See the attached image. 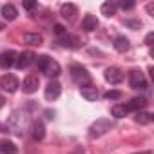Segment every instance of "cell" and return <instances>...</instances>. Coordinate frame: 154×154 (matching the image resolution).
<instances>
[{"label":"cell","mask_w":154,"mask_h":154,"mask_svg":"<svg viewBox=\"0 0 154 154\" xmlns=\"http://www.w3.org/2000/svg\"><path fill=\"white\" fill-rule=\"evenodd\" d=\"M31 136H33V140H36V141L44 140V136H45V127H44L42 122L36 120V122L31 123Z\"/></svg>","instance_id":"obj_12"},{"label":"cell","mask_w":154,"mask_h":154,"mask_svg":"<svg viewBox=\"0 0 154 154\" xmlns=\"http://www.w3.org/2000/svg\"><path fill=\"white\" fill-rule=\"evenodd\" d=\"M112 127H114V123H112L111 120L100 118V120H96V122L89 127V138H100V136H103L105 132H109Z\"/></svg>","instance_id":"obj_1"},{"label":"cell","mask_w":154,"mask_h":154,"mask_svg":"<svg viewBox=\"0 0 154 154\" xmlns=\"http://www.w3.org/2000/svg\"><path fill=\"white\" fill-rule=\"evenodd\" d=\"M140 154H152L150 150H145V152H140Z\"/></svg>","instance_id":"obj_35"},{"label":"cell","mask_w":154,"mask_h":154,"mask_svg":"<svg viewBox=\"0 0 154 154\" xmlns=\"http://www.w3.org/2000/svg\"><path fill=\"white\" fill-rule=\"evenodd\" d=\"M147 98H143V96H136V98H132L131 102H129V105H125L127 107V111H141V109H145L147 107Z\"/></svg>","instance_id":"obj_15"},{"label":"cell","mask_w":154,"mask_h":154,"mask_svg":"<svg viewBox=\"0 0 154 154\" xmlns=\"http://www.w3.org/2000/svg\"><path fill=\"white\" fill-rule=\"evenodd\" d=\"M120 6H122V9H132L134 2H125V0H123V2H120Z\"/></svg>","instance_id":"obj_29"},{"label":"cell","mask_w":154,"mask_h":154,"mask_svg":"<svg viewBox=\"0 0 154 154\" xmlns=\"http://www.w3.org/2000/svg\"><path fill=\"white\" fill-rule=\"evenodd\" d=\"M0 132H8V127L4 123H0Z\"/></svg>","instance_id":"obj_33"},{"label":"cell","mask_w":154,"mask_h":154,"mask_svg":"<svg viewBox=\"0 0 154 154\" xmlns=\"http://www.w3.org/2000/svg\"><path fill=\"white\" fill-rule=\"evenodd\" d=\"M111 112H112V116H114V118H123V116L127 114V107H125V105H122V103H116V105L111 109Z\"/></svg>","instance_id":"obj_24"},{"label":"cell","mask_w":154,"mask_h":154,"mask_svg":"<svg viewBox=\"0 0 154 154\" xmlns=\"http://www.w3.org/2000/svg\"><path fill=\"white\" fill-rule=\"evenodd\" d=\"M60 71H62V69H60V63H58L56 60H53V58H51V60L47 62L45 69H44V74H45V76H49V78H56V76L60 74Z\"/></svg>","instance_id":"obj_13"},{"label":"cell","mask_w":154,"mask_h":154,"mask_svg":"<svg viewBox=\"0 0 154 154\" xmlns=\"http://www.w3.org/2000/svg\"><path fill=\"white\" fill-rule=\"evenodd\" d=\"M0 154H17V145L9 140H0Z\"/></svg>","instance_id":"obj_20"},{"label":"cell","mask_w":154,"mask_h":154,"mask_svg":"<svg viewBox=\"0 0 154 154\" xmlns=\"http://www.w3.org/2000/svg\"><path fill=\"white\" fill-rule=\"evenodd\" d=\"M2 29H4V24H2V22H0V31H2Z\"/></svg>","instance_id":"obj_36"},{"label":"cell","mask_w":154,"mask_h":154,"mask_svg":"<svg viewBox=\"0 0 154 154\" xmlns=\"http://www.w3.org/2000/svg\"><path fill=\"white\" fill-rule=\"evenodd\" d=\"M54 33H56L58 36H63V35H65V29H63V26L56 24V26H54Z\"/></svg>","instance_id":"obj_28"},{"label":"cell","mask_w":154,"mask_h":154,"mask_svg":"<svg viewBox=\"0 0 154 154\" xmlns=\"http://www.w3.org/2000/svg\"><path fill=\"white\" fill-rule=\"evenodd\" d=\"M71 76H72V80L78 84L80 87H84V85H89V82H91V74L87 72V69L85 67H82V65H71Z\"/></svg>","instance_id":"obj_2"},{"label":"cell","mask_w":154,"mask_h":154,"mask_svg":"<svg viewBox=\"0 0 154 154\" xmlns=\"http://www.w3.org/2000/svg\"><path fill=\"white\" fill-rule=\"evenodd\" d=\"M60 15L67 22H72L76 18V15H78V8H76L74 4H62L60 6Z\"/></svg>","instance_id":"obj_11"},{"label":"cell","mask_w":154,"mask_h":154,"mask_svg":"<svg viewBox=\"0 0 154 154\" xmlns=\"http://www.w3.org/2000/svg\"><path fill=\"white\" fill-rule=\"evenodd\" d=\"M42 35H38V33H26L24 35V42L26 44H29V45H40L42 44Z\"/></svg>","instance_id":"obj_21"},{"label":"cell","mask_w":154,"mask_h":154,"mask_svg":"<svg viewBox=\"0 0 154 154\" xmlns=\"http://www.w3.org/2000/svg\"><path fill=\"white\" fill-rule=\"evenodd\" d=\"M51 58L47 56V54H40V56H36L35 58V62H36V65H38V69L44 72V69H45V65H47V62H49Z\"/></svg>","instance_id":"obj_25"},{"label":"cell","mask_w":154,"mask_h":154,"mask_svg":"<svg viewBox=\"0 0 154 154\" xmlns=\"http://www.w3.org/2000/svg\"><path fill=\"white\" fill-rule=\"evenodd\" d=\"M17 53L13 49H8V51H2L0 53V67H4V69H9L17 63Z\"/></svg>","instance_id":"obj_7"},{"label":"cell","mask_w":154,"mask_h":154,"mask_svg":"<svg viewBox=\"0 0 154 154\" xmlns=\"http://www.w3.org/2000/svg\"><path fill=\"white\" fill-rule=\"evenodd\" d=\"M96 27H98V18H96L94 15H85L84 20H82V29L87 31V33H91V31H94Z\"/></svg>","instance_id":"obj_14"},{"label":"cell","mask_w":154,"mask_h":154,"mask_svg":"<svg viewBox=\"0 0 154 154\" xmlns=\"http://www.w3.org/2000/svg\"><path fill=\"white\" fill-rule=\"evenodd\" d=\"M152 38H154V33H149V35H147V38H145V44H147V45H150V44H152Z\"/></svg>","instance_id":"obj_30"},{"label":"cell","mask_w":154,"mask_h":154,"mask_svg":"<svg viewBox=\"0 0 154 154\" xmlns=\"http://www.w3.org/2000/svg\"><path fill=\"white\" fill-rule=\"evenodd\" d=\"M60 44H62L63 47H71V49H76V47L82 45L80 38H76V36H72V35H63V36H60Z\"/></svg>","instance_id":"obj_16"},{"label":"cell","mask_w":154,"mask_h":154,"mask_svg":"<svg viewBox=\"0 0 154 154\" xmlns=\"http://www.w3.org/2000/svg\"><path fill=\"white\" fill-rule=\"evenodd\" d=\"M127 26H131V27H140L141 24H138V22H127Z\"/></svg>","instance_id":"obj_31"},{"label":"cell","mask_w":154,"mask_h":154,"mask_svg":"<svg viewBox=\"0 0 154 154\" xmlns=\"http://www.w3.org/2000/svg\"><path fill=\"white\" fill-rule=\"evenodd\" d=\"M60 93H62V85H60L56 80H51V82L47 84V87H45V100L53 102V100H56V98L60 96Z\"/></svg>","instance_id":"obj_10"},{"label":"cell","mask_w":154,"mask_h":154,"mask_svg":"<svg viewBox=\"0 0 154 154\" xmlns=\"http://www.w3.org/2000/svg\"><path fill=\"white\" fill-rule=\"evenodd\" d=\"M147 11L152 15V11H154V6H152V4H149V6H147Z\"/></svg>","instance_id":"obj_34"},{"label":"cell","mask_w":154,"mask_h":154,"mask_svg":"<svg viewBox=\"0 0 154 154\" xmlns=\"http://www.w3.org/2000/svg\"><path fill=\"white\" fill-rule=\"evenodd\" d=\"M116 4L114 2H103L102 4V15H105V17H114L116 15Z\"/></svg>","instance_id":"obj_22"},{"label":"cell","mask_w":154,"mask_h":154,"mask_svg":"<svg viewBox=\"0 0 154 154\" xmlns=\"http://www.w3.org/2000/svg\"><path fill=\"white\" fill-rule=\"evenodd\" d=\"M2 17L6 20H15L18 17V11H17V8L13 4H4L2 6Z\"/></svg>","instance_id":"obj_18"},{"label":"cell","mask_w":154,"mask_h":154,"mask_svg":"<svg viewBox=\"0 0 154 154\" xmlns=\"http://www.w3.org/2000/svg\"><path fill=\"white\" fill-rule=\"evenodd\" d=\"M129 47H131L129 38H125V36H116V38H114V49H116L118 53H127Z\"/></svg>","instance_id":"obj_19"},{"label":"cell","mask_w":154,"mask_h":154,"mask_svg":"<svg viewBox=\"0 0 154 154\" xmlns=\"http://www.w3.org/2000/svg\"><path fill=\"white\" fill-rule=\"evenodd\" d=\"M129 85H131V89H145L147 87V80L140 69H132L129 72Z\"/></svg>","instance_id":"obj_4"},{"label":"cell","mask_w":154,"mask_h":154,"mask_svg":"<svg viewBox=\"0 0 154 154\" xmlns=\"http://www.w3.org/2000/svg\"><path fill=\"white\" fill-rule=\"evenodd\" d=\"M134 122L140 123V125H149V123L152 122V114H150V112H138V114L134 116Z\"/></svg>","instance_id":"obj_23"},{"label":"cell","mask_w":154,"mask_h":154,"mask_svg":"<svg viewBox=\"0 0 154 154\" xmlns=\"http://www.w3.org/2000/svg\"><path fill=\"white\" fill-rule=\"evenodd\" d=\"M4 103H6V98H4L2 94H0V109H2V107H4Z\"/></svg>","instance_id":"obj_32"},{"label":"cell","mask_w":154,"mask_h":154,"mask_svg":"<svg viewBox=\"0 0 154 154\" xmlns=\"http://www.w3.org/2000/svg\"><path fill=\"white\" fill-rule=\"evenodd\" d=\"M105 80H107L109 84H112V85L122 84V82H123V72H122V69H118V67H109V69H105Z\"/></svg>","instance_id":"obj_9"},{"label":"cell","mask_w":154,"mask_h":154,"mask_svg":"<svg viewBox=\"0 0 154 154\" xmlns=\"http://www.w3.org/2000/svg\"><path fill=\"white\" fill-rule=\"evenodd\" d=\"M22 6H24V9H27V11H33L38 4H36V2H33V0H26V2H22Z\"/></svg>","instance_id":"obj_27"},{"label":"cell","mask_w":154,"mask_h":154,"mask_svg":"<svg viewBox=\"0 0 154 154\" xmlns=\"http://www.w3.org/2000/svg\"><path fill=\"white\" fill-rule=\"evenodd\" d=\"M35 58H36V54L33 53V51H24V53H20L18 56H17V67L18 69H27L33 62H35Z\"/></svg>","instance_id":"obj_8"},{"label":"cell","mask_w":154,"mask_h":154,"mask_svg":"<svg viewBox=\"0 0 154 154\" xmlns=\"http://www.w3.org/2000/svg\"><path fill=\"white\" fill-rule=\"evenodd\" d=\"M80 93H82V96H84L87 102H96V98H98V89L93 87V85H84V87H80Z\"/></svg>","instance_id":"obj_17"},{"label":"cell","mask_w":154,"mask_h":154,"mask_svg":"<svg viewBox=\"0 0 154 154\" xmlns=\"http://www.w3.org/2000/svg\"><path fill=\"white\" fill-rule=\"evenodd\" d=\"M107 100H120L122 98V91H116V89H111V91H107L105 94H103Z\"/></svg>","instance_id":"obj_26"},{"label":"cell","mask_w":154,"mask_h":154,"mask_svg":"<svg viewBox=\"0 0 154 154\" xmlns=\"http://www.w3.org/2000/svg\"><path fill=\"white\" fill-rule=\"evenodd\" d=\"M26 123H27V114L20 112V111H15L13 116H11V120H9V129L13 132H17V134H22Z\"/></svg>","instance_id":"obj_3"},{"label":"cell","mask_w":154,"mask_h":154,"mask_svg":"<svg viewBox=\"0 0 154 154\" xmlns=\"http://www.w3.org/2000/svg\"><path fill=\"white\" fill-rule=\"evenodd\" d=\"M0 87H2L6 93H15L18 89V80L15 74H4L0 78Z\"/></svg>","instance_id":"obj_5"},{"label":"cell","mask_w":154,"mask_h":154,"mask_svg":"<svg viewBox=\"0 0 154 154\" xmlns=\"http://www.w3.org/2000/svg\"><path fill=\"white\" fill-rule=\"evenodd\" d=\"M38 85H40V78H38V76L36 74H27L24 84H22V89H24L26 94H33V93L38 91Z\"/></svg>","instance_id":"obj_6"}]
</instances>
